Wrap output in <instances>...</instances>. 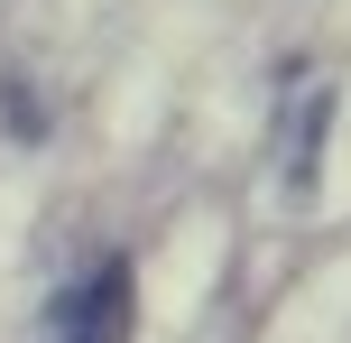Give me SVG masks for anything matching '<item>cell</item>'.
Here are the masks:
<instances>
[{"instance_id":"cell-2","label":"cell","mask_w":351,"mask_h":343,"mask_svg":"<svg viewBox=\"0 0 351 343\" xmlns=\"http://www.w3.org/2000/svg\"><path fill=\"white\" fill-rule=\"evenodd\" d=\"M324 121H333V93H305L296 111H287V186H315V140H324Z\"/></svg>"},{"instance_id":"cell-1","label":"cell","mask_w":351,"mask_h":343,"mask_svg":"<svg viewBox=\"0 0 351 343\" xmlns=\"http://www.w3.org/2000/svg\"><path fill=\"white\" fill-rule=\"evenodd\" d=\"M130 325H139V278H130V260H93L74 288H56L47 307V343H130Z\"/></svg>"}]
</instances>
